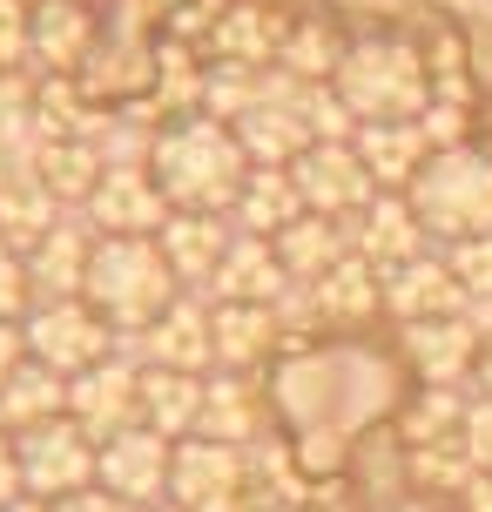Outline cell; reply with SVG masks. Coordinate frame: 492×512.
I'll return each mask as SVG.
<instances>
[{
	"instance_id": "29",
	"label": "cell",
	"mask_w": 492,
	"mask_h": 512,
	"mask_svg": "<svg viewBox=\"0 0 492 512\" xmlns=\"http://www.w3.org/2000/svg\"><path fill=\"white\" fill-rule=\"evenodd\" d=\"M277 243V256H284L290 283H317L324 270H337L344 256H351V223H331V216H297L284 236H270Z\"/></svg>"
},
{
	"instance_id": "13",
	"label": "cell",
	"mask_w": 492,
	"mask_h": 512,
	"mask_svg": "<svg viewBox=\"0 0 492 512\" xmlns=\"http://www.w3.org/2000/svg\"><path fill=\"white\" fill-rule=\"evenodd\" d=\"M230 128H236V142H243V155H250V169H290V162L317 142L311 122H304V108H297V81L277 75V68H270L263 102L243 108Z\"/></svg>"
},
{
	"instance_id": "16",
	"label": "cell",
	"mask_w": 492,
	"mask_h": 512,
	"mask_svg": "<svg viewBox=\"0 0 492 512\" xmlns=\"http://www.w3.org/2000/svg\"><path fill=\"white\" fill-rule=\"evenodd\" d=\"M169 459H176V445L149 425H129V432H115L102 445V465H95V486L115 492V499H129V506H162L169 499Z\"/></svg>"
},
{
	"instance_id": "19",
	"label": "cell",
	"mask_w": 492,
	"mask_h": 512,
	"mask_svg": "<svg viewBox=\"0 0 492 512\" xmlns=\"http://www.w3.org/2000/svg\"><path fill=\"white\" fill-rule=\"evenodd\" d=\"M88 256H95V230H88L81 209H68L41 243H27V283H34V304L81 297V283H88Z\"/></svg>"
},
{
	"instance_id": "26",
	"label": "cell",
	"mask_w": 492,
	"mask_h": 512,
	"mask_svg": "<svg viewBox=\"0 0 492 512\" xmlns=\"http://www.w3.org/2000/svg\"><path fill=\"white\" fill-rule=\"evenodd\" d=\"M196 418H203V378L142 364V425L176 445V438H196Z\"/></svg>"
},
{
	"instance_id": "39",
	"label": "cell",
	"mask_w": 492,
	"mask_h": 512,
	"mask_svg": "<svg viewBox=\"0 0 492 512\" xmlns=\"http://www.w3.org/2000/svg\"><path fill=\"white\" fill-rule=\"evenodd\" d=\"M472 391H492V331H486V344H479V371H472Z\"/></svg>"
},
{
	"instance_id": "41",
	"label": "cell",
	"mask_w": 492,
	"mask_h": 512,
	"mask_svg": "<svg viewBox=\"0 0 492 512\" xmlns=\"http://www.w3.org/2000/svg\"><path fill=\"white\" fill-rule=\"evenodd\" d=\"M14 512H54V506H41V499H21V506H14Z\"/></svg>"
},
{
	"instance_id": "18",
	"label": "cell",
	"mask_w": 492,
	"mask_h": 512,
	"mask_svg": "<svg viewBox=\"0 0 492 512\" xmlns=\"http://www.w3.org/2000/svg\"><path fill=\"white\" fill-rule=\"evenodd\" d=\"M351 250H358L364 263H378V270H398V263H412V256L439 250V243H432V230H425V223H418L412 196L378 189V196L351 216Z\"/></svg>"
},
{
	"instance_id": "36",
	"label": "cell",
	"mask_w": 492,
	"mask_h": 512,
	"mask_svg": "<svg viewBox=\"0 0 492 512\" xmlns=\"http://www.w3.org/2000/svg\"><path fill=\"white\" fill-rule=\"evenodd\" d=\"M54 512H142V506H129V499H115V492H102V486H88V492H75V499H61Z\"/></svg>"
},
{
	"instance_id": "25",
	"label": "cell",
	"mask_w": 492,
	"mask_h": 512,
	"mask_svg": "<svg viewBox=\"0 0 492 512\" xmlns=\"http://www.w3.org/2000/svg\"><path fill=\"white\" fill-rule=\"evenodd\" d=\"M351 149H358V162L371 169V182H378V189H398V196H405L418 182V169L432 162V142H425L418 122H371V128H358Z\"/></svg>"
},
{
	"instance_id": "14",
	"label": "cell",
	"mask_w": 492,
	"mask_h": 512,
	"mask_svg": "<svg viewBox=\"0 0 492 512\" xmlns=\"http://www.w3.org/2000/svg\"><path fill=\"white\" fill-rule=\"evenodd\" d=\"M81 216H88L95 236H162V223H169L176 209H169V196L156 189L149 162H129V169H102V182H95V196L81 203Z\"/></svg>"
},
{
	"instance_id": "42",
	"label": "cell",
	"mask_w": 492,
	"mask_h": 512,
	"mask_svg": "<svg viewBox=\"0 0 492 512\" xmlns=\"http://www.w3.org/2000/svg\"><path fill=\"white\" fill-rule=\"evenodd\" d=\"M149 512H182V506H169V499H162V506H149Z\"/></svg>"
},
{
	"instance_id": "34",
	"label": "cell",
	"mask_w": 492,
	"mask_h": 512,
	"mask_svg": "<svg viewBox=\"0 0 492 512\" xmlns=\"http://www.w3.org/2000/svg\"><path fill=\"white\" fill-rule=\"evenodd\" d=\"M27 7L34 0H0V75L27 68Z\"/></svg>"
},
{
	"instance_id": "23",
	"label": "cell",
	"mask_w": 492,
	"mask_h": 512,
	"mask_svg": "<svg viewBox=\"0 0 492 512\" xmlns=\"http://www.w3.org/2000/svg\"><path fill=\"white\" fill-rule=\"evenodd\" d=\"M230 216H196V209H176L169 223H162V256H169V270H176L182 290H196L203 297L209 277H216V263H223V250H230Z\"/></svg>"
},
{
	"instance_id": "11",
	"label": "cell",
	"mask_w": 492,
	"mask_h": 512,
	"mask_svg": "<svg viewBox=\"0 0 492 512\" xmlns=\"http://www.w3.org/2000/svg\"><path fill=\"white\" fill-rule=\"evenodd\" d=\"M68 418H75L95 445H108L115 432L142 425V364H135L129 351H115V358H102L95 371L68 378Z\"/></svg>"
},
{
	"instance_id": "28",
	"label": "cell",
	"mask_w": 492,
	"mask_h": 512,
	"mask_svg": "<svg viewBox=\"0 0 492 512\" xmlns=\"http://www.w3.org/2000/svg\"><path fill=\"white\" fill-rule=\"evenodd\" d=\"M61 411H68V378H61V371H48V364L27 358L14 378L0 384V432H7V438L34 432V425L61 418Z\"/></svg>"
},
{
	"instance_id": "22",
	"label": "cell",
	"mask_w": 492,
	"mask_h": 512,
	"mask_svg": "<svg viewBox=\"0 0 492 512\" xmlns=\"http://www.w3.org/2000/svg\"><path fill=\"white\" fill-rule=\"evenodd\" d=\"M209 324H216V371H263L290 351L277 304H209Z\"/></svg>"
},
{
	"instance_id": "7",
	"label": "cell",
	"mask_w": 492,
	"mask_h": 512,
	"mask_svg": "<svg viewBox=\"0 0 492 512\" xmlns=\"http://www.w3.org/2000/svg\"><path fill=\"white\" fill-rule=\"evenodd\" d=\"M169 506L182 512H250V452L216 438H176Z\"/></svg>"
},
{
	"instance_id": "10",
	"label": "cell",
	"mask_w": 492,
	"mask_h": 512,
	"mask_svg": "<svg viewBox=\"0 0 492 512\" xmlns=\"http://www.w3.org/2000/svg\"><path fill=\"white\" fill-rule=\"evenodd\" d=\"M122 351H129L135 364H156V371H196V378H209V371H216V324H209V297L182 290V297L162 310L149 331L122 337Z\"/></svg>"
},
{
	"instance_id": "9",
	"label": "cell",
	"mask_w": 492,
	"mask_h": 512,
	"mask_svg": "<svg viewBox=\"0 0 492 512\" xmlns=\"http://www.w3.org/2000/svg\"><path fill=\"white\" fill-rule=\"evenodd\" d=\"M479 344H486V331L472 324L466 310H459V317L398 324V358H405V371H412L418 384H439V391H472Z\"/></svg>"
},
{
	"instance_id": "32",
	"label": "cell",
	"mask_w": 492,
	"mask_h": 512,
	"mask_svg": "<svg viewBox=\"0 0 492 512\" xmlns=\"http://www.w3.org/2000/svg\"><path fill=\"white\" fill-rule=\"evenodd\" d=\"M34 310V283H27V250L0 236V324H21Z\"/></svg>"
},
{
	"instance_id": "30",
	"label": "cell",
	"mask_w": 492,
	"mask_h": 512,
	"mask_svg": "<svg viewBox=\"0 0 492 512\" xmlns=\"http://www.w3.org/2000/svg\"><path fill=\"white\" fill-rule=\"evenodd\" d=\"M344 48H351V41H337V27H324V21H290L284 54H277V75H290V81H304V88H317V81H331V75H337Z\"/></svg>"
},
{
	"instance_id": "27",
	"label": "cell",
	"mask_w": 492,
	"mask_h": 512,
	"mask_svg": "<svg viewBox=\"0 0 492 512\" xmlns=\"http://www.w3.org/2000/svg\"><path fill=\"white\" fill-rule=\"evenodd\" d=\"M297 216H304V196H297L290 169H250V182H243V196L230 209V230L236 236H284Z\"/></svg>"
},
{
	"instance_id": "5",
	"label": "cell",
	"mask_w": 492,
	"mask_h": 512,
	"mask_svg": "<svg viewBox=\"0 0 492 512\" xmlns=\"http://www.w3.org/2000/svg\"><path fill=\"white\" fill-rule=\"evenodd\" d=\"M21 331H27V358L48 364V371H61V378H81V371H95L102 358H115V351H122L115 324H108L88 297L34 304L21 317Z\"/></svg>"
},
{
	"instance_id": "20",
	"label": "cell",
	"mask_w": 492,
	"mask_h": 512,
	"mask_svg": "<svg viewBox=\"0 0 492 512\" xmlns=\"http://www.w3.org/2000/svg\"><path fill=\"white\" fill-rule=\"evenodd\" d=\"M466 310V290L452 277L445 250H425L412 263L385 270V317L391 324H425V317H459Z\"/></svg>"
},
{
	"instance_id": "17",
	"label": "cell",
	"mask_w": 492,
	"mask_h": 512,
	"mask_svg": "<svg viewBox=\"0 0 492 512\" xmlns=\"http://www.w3.org/2000/svg\"><path fill=\"white\" fill-rule=\"evenodd\" d=\"M304 297H311L317 337H324V331L358 337L371 317H385V270H378V263H364V256L351 250L337 270H324L317 283H304Z\"/></svg>"
},
{
	"instance_id": "3",
	"label": "cell",
	"mask_w": 492,
	"mask_h": 512,
	"mask_svg": "<svg viewBox=\"0 0 492 512\" xmlns=\"http://www.w3.org/2000/svg\"><path fill=\"white\" fill-rule=\"evenodd\" d=\"M81 297L115 324V337H135L176 304L182 283H176V270H169V256H162L156 236H95Z\"/></svg>"
},
{
	"instance_id": "12",
	"label": "cell",
	"mask_w": 492,
	"mask_h": 512,
	"mask_svg": "<svg viewBox=\"0 0 492 512\" xmlns=\"http://www.w3.org/2000/svg\"><path fill=\"white\" fill-rule=\"evenodd\" d=\"M290 182H297L304 209L311 216H331V223H351L378 196V182H371V169L358 162L351 142H311V149L290 162Z\"/></svg>"
},
{
	"instance_id": "31",
	"label": "cell",
	"mask_w": 492,
	"mask_h": 512,
	"mask_svg": "<svg viewBox=\"0 0 492 512\" xmlns=\"http://www.w3.org/2000/svg\"><path fill=\"white\" fill-rule=\"evenodd\" d=\"M445 263H452V277H459V290H466V304H492V236L452 243Z\"/></svg>"
},
{
	"instance_id": "6",
	"label": "cell",
	"mask_w": 492,
	"mask_h": 512,
	"mask_svg": "<svg viewBox=\"0 0 492 512\" xmlns=\"http://www.w3.org/2000/svg\"><path fill=\"white\" fill-rule=\"evenodd\" d=\"M14 459H21V486L27 499H41V506H61V499H75V492L95 486V465H102V445L81 432L75 418L61 411L48 425H34V432L14 438Z\"/></svg>"
},
{
	"instance_id": "38",
	"label": "cell",
	"mask_w": 492,
	"mask_h": 512,
	"mask_svg": "<svg viewBox=\"0 0 492 512\" xmlns=\"http://www.w3.org/2000/svg\"><path fill=\"white\" fill-rule=\"evenodd\" d=\"M452 512H492V472H472V486L452 499Z\"/></svg>"
},
{
	"instance_id": "43",
	"label": "cell",
	"mask_w": 492,
	"mask_h": 512,
	"mask_svg": "<svg viewBox=\"0 0 492 512\" xmlns=\"http://www.w3.org/2000/svg\"><path fill=\"white\" fill-rule=\"evenodd\" d=\"M486 115H492V102H486Z\"/></svg>"
},
{
	"instance_id": "37",
	"label": "cell",
	"mask_w": 492,
	"mask_h": 512,
	"mask_svg": "<svg viewBox=\"0 0 492 512\" xmlns=\"http://www.w3.org/2000/svg\"><path fill=\"white\" fill-rule=\"evenodd\" d=\"M21 364H27V331L21 324H0V384L14 378Z\"/></svg>"
},
{
	"instance_id": "2",
	"label": "cell",
	"mask_w": 492,
	"mask_h": 512,
	"mask_svg": "<svg viewBox=\"0 0 492 512\" xmlns=\"http://www.w3.org/2000/svg\"><path fill=\"white\" fill-rule=\"evenodd\" d=\"M331 95L351 108V122L371 128V122H418L432 108V61L425 48H412L405 34H364L344 48L331 75Z\"/></svg>"
},
{
	"instance_id": "8",
	"label": "cell",
	"mask_w": 492,
	"mask_h": 512,
	"mask_svg": "<svg viewBox=\"0 0 492 512\" xmlns=\"http://www.w3.org/2000/svg\"><path fill=\"white\" fill-rule=\"evenodd\" d=\"M95 48H102L95 0H34L27 7V68H34V81H81Z\"/></svg>"
},
{
	"instance_id": "1",
	"label": "cell",
	"mask_w": 492,
	"mask_h": 512,
	"mask_svg": "<svg viewBox=\"0 0 492 512\" xmlns=\"http://www.w3.org/2000/svg\"><path fill=\"white\" fill-rule=\"evenodd\" d=\"M149 176L169 196V209H196V216H230L243 182H250V155L236 142L230 122L216 115H176L156 128L149 149Z\"/></svg>"
},
{
	"instance_id": "21",
	"label": "cell",
	"mask_w": 492,
	"mask_h": 512,
	"mask_svg": "<svg viewBox=\"0 0 492 512\" xmlns=\"http://www.w3.org/2000/svg\"><path fill=\"white\" fill-rule=\"evenodd\" d=\"M290 290V270L277 243L270 236H230V250L216 263V277H209V304H284Z\"/></svg>"
},
{
	"instance_id": "24",
	"label": "cell",
	"mask_w": 492,
	"mask_h": 512,
	"mask_svg": "<svg viewBox=\"0 0 492 512\" xmlns=\"http://www.w3.org/2000/svg\"><path fill=\"white\" fill-rule=\"evenodd\" d=\"M284 34L290 21H277L270 7H230L223 21L209 27L203 41V61H236V68H277V54H284Z\"/></svg>"
},
{
	"instance_id": "33",
	"label": "cell",
	"mask_w": 492,
	"mask_h": 512,
	"mask_svg": "<svg viewBox=\"0 0 492 512\" xmlns=\"http://www.w3.org/2000/svg\"><path fill=\"white\" fill-rule=\"evenodd\" d=\"M459 445L479 472H492V391H472L466 398V418H459Z\"/></svg>"
},
{
	"instance_id": "4",
	"label": "cell",
	"mask_w": 492,
	"mask_h": 512,
	"mask_svg": "<svg viewBox=\"0 0 492 512\" xmlns=\"http://www.w3.org/2000/svg\"><path fill=\"white\" fill-rule=\"evenodd\" d=\"M418 209V223L432 230L439 250L452 243H472V236H492V142H459V149H439L418 182L405 189Z\"/></svg>"
},
{
	"instance_id": "35",
	"label": "cell",
	"mask_w": 492,
	"mask_h": 512,
	"mask_svg": "<svg viewBox=\"0 0 492 512\" xmlns=\"http://www.w3.org/2000/svg\"><path fill=\"white\" fill-rule=\"evenodd\" d=\"M27 499V486H21V459H14V438L0 432V512H14Z\"/></svg>"
},
{
	"instance_id": "15",
	"label": "cell",
	"mask_w": 492,
	"mask_h": 512,
	"mask_svg": "<svg viewBox=\"0 0 492 512\" xmlns=\"http://www.w3.org/2000/svg\"><path fill=\"white\" fill-rule=\"evenodd\" d=\"M270 384L263 371H209L203 378V418H196V438H216V445H236L250 452L270 432Z\"/></svg>"
},
{
	"instance_id": "40",
	"label": "cell",
	"mask_w": 492,
	"mask_h": 512,
	"mask_svg": "<svg viewBox=\"0 0 492 512\" xmlns=\"http://www.w3.org/2000/svg\"><path fill=\"white\" fill-rule=\"evenodd\" d=\"M270 512H324V506H311V499H297V506H270Z\"/></svg>"
}]
</instances>
